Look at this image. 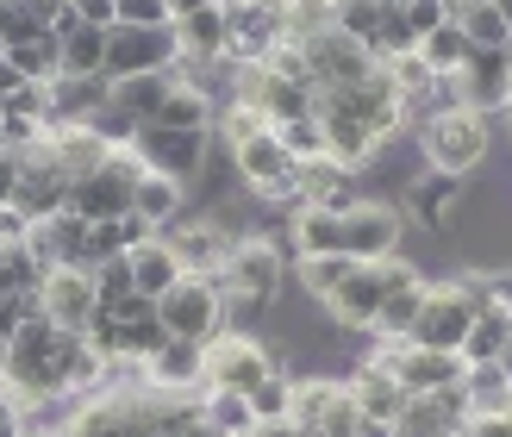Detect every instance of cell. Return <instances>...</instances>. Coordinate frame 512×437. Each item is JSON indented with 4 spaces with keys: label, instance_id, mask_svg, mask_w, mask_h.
Listing matches in <instances>:
<instances>
[{
    "label": "cell",
    "instance_id": "obj_7",
    "mask_svg": "<svg viewBox=\"0 0 512 437\" xmlns=\"http://www.w3.org/2000/svg\"><path fill=\"white\" fill-rule=\"evenodd\" d=\"M138 163L169 175V182L194 188L213 169V132H169V125H138Z\"/></svg>",
    "mask_w": 512,
    "mask_h": 437
},
{
    "label": "cell",
    "instance_id": "obj_4",
    "mask_svg": "<svg viewBox=\"0 0 512 437\" xmlns=\"http://www.w3.org/2000/svg\"><path fill=\"white\" fill-rule=\"evenodd\" d=\"M281 281H288V256H281L263 231L238 238L232 256H225V269H219L225 300H238V306H269V300L281 294Z\"/></svg>",
    "mask_w": 512,
    "mask_h": 437
},
{
    "label": "cell",
    "instance_id": "obj_39",
    "mask_svg": "<svg viewBox=\"0 0 512 437\" xmlns=\"http://www.w3.org/2000/svg\"><path fill=\"white\" fill-rule=\"evenodd\" d=\"M281 25H288V44H306L331 32V0H281Z\"/></svg>",
    "mask_w": 512,
    "mask_h": 437
},
{
    "label": "cell",
    "instance_id": "obj_57",
    "mask_svg": "<svg viewBox=\"0 0 512 437\" xmlns=\"http://www.w3.org/2000/svg\"><path fill=\"white\" fill-rule=\"evenodd\" d=\"M7 356H13V338H7V331H0V375H7Z\"/></svg>",
    "mask_w": 512,
    "mask_h": 437
},
{
    "label": "cell",
    "instance_id": "obj_58",
    "mask_svg": "<svg viewBox=\"0 0 512 437\" xmlns=\"http://www.w3.org/2000/svg\"><path fill=\"white\" fill-rule=\"evenodd\" d=\"M500 369H506V381H512V344H506V356H500Z\"/></svg>",
    "mask_w": 512,
    "mask_h": 437
},
{
    "label": "cell",
    "instance_id": "obj_51",
    "mask_svg": "<svg viewBox=\"0 0 512 437\" xmlns=\"http://www.w3.org/2000/svg\"><path fill=\"white\" fill-rule=\"evenodd\" d=\"M13 188H19V157L0 150V207H13Z\"/></svg>",
    "mask_w": 512,
    "mask_h": 437
},
{
    "label": "cell",
    "instance_id": "obj_23",
    "mask_svg": "<svg viewBox=\"0 0 512 437\" xmlns=\"http://www.w3.org/2000/svg\"><path fill=\"white\" fill-rule=\"evenodd\" d=\"M175 44H182V63H219L232 50V19H225V0L207 13L175 19Z\"/></svg>",
    "mask_w": 512,
    "mask_h": 437
},
{
    "label": "cell",
    "instance_id": "obj_47",
    "mask_svg": "<svg viewBox=\"0 0 512 437\" xmlns=\"http://www.w3.org/2000/svg\"><path fill=\"white\" fill-rule=\"evenodd\" d=\"M400 13H406V25H413V38H425V32H438V25L450 19V13H444V0H406Z\"/></svg>",
    "mask_w": 512,
    "mask_h": 437
},
{
    "label": "cell",
    "instance_id": "obj_32",
    "mask_svg": "<svg viewBox=\"0 0 512 437\" xmlns=\"http://www.w3.org/2000/svg\"><path fill=\"white\" fill-rule=\"evenodd\" d=\"M463 394H469V419H475V413H512V381H506L500 363L463 369Z\"/></svg>",
    "mask_w": 512,
    "mask_h": 437
},
{
    "label": "cell",
    "instance_id": "obj_34",
    "mask_svg": "<svg viewBox=\"0 0 512 437\" xmlns=\"http://www.w3.org/2000/svg\"><path fill=\"white\" fill-rule=\"evenodd\" d=\"M200 419H207L219 437H244L256 425V406L250 394H232V388H207V400H200Z\"/></svg>",
    "mask_w": 512,
    "mask_h": 437
},
{
    "label": "cell",
    "instance_id": "obj_56",
    "mask_svg": "<svg viewBox=\"0 0 512 437\" xmlns=\"http://www.w3.org/2000/svg\"><path fill=\"white\" fill-rule=\"evenodd\" d=\"M469 7H481V0H444V13H450V19H463Z\"/></svg>",
    "mask_w": 512,
    "mask_h": 437
},
{
    "label": "cell",
    "instance_id": "obj_15",
    "mask_svg": "<svg viewBox=\"0 0 512 437\" xmlns=\"http://www.w3.org/2000/svg\"><path fill=\"white\" fill-rule=\"evenodd\" d=\"M107 100H113L107 75H50L44 82V132H57V125H88Z\"/></svg>",
    "mask_w": 512,
    "mask_h": 437
},
{
    "label": "cell",
    "instance_id": "obj_9",
    "mask_svg": "<svg viewBox=\"0 0 512 437\" xmlns=\"http://www.w3.org/2000/svg\"><path fill=\"white\" fill-rule=\"evenodd\" d=\"M182 63V44H175V25H107V82L119 75H144V69H175Z\"/></svg>",
    "mask_w": 512,
    "mask_h": 437
},
{
    "label": "cell",
    "instance_id": "obj_30",
    "mask_svg": "<svg viewBox=\"0 0 512 437\" xmlns=\"http://www.w3.org/2000/svg\"><path fill=\"white\" fill-rule=\"evenodd\" d=\"M413 57H419L431 75H456V69H463V63L475 57V44H469V32H463L456 19H444L438 32H425V38H419V50H413Z\"/></svg>",
    "mask_w": 512,
    "mask_h": 437
},
{
    "label": "cell",
    "instance_id": "obj_42",
    "mask_svg": "<svg viewBox=\"0 0 512 437\" xmlns=\"http://www.w3.org/2000/svg\"><path fill=\"white\" fill-rule=\"evenodd\" d=\"M94 288H100V313H113V306H125L138 294V281H132V250L113 256V263H100L94 269Z\"/></svg>",
    "mask_w": 512,
    "mask_h": 437
},
{
    "label": "cell",
    "instance_id": "obj_35",
    "mask_svg": "<svg viewBox=\"0 0 512 437\" xmlns=\"http://www.w3.org/2000/svg\"><path fill=\"white\" fill-rule=\"evenodd\" d=\"M388 437H463V431L438 413L431 394H406V406H400V419L388 425Z\"/></svg>",
    "mask_w": 512,
    "mask_h": 437
},
{
    "label": "cell",
    "instance_id": "obj_11",
    "mask_svg": "<svg viewBox=\"0 0 512 437\" xmlns=\"http://www.w3.org/2000/svg\"><path fill=\"white\" fill-rule=\"evenodd\" d=\"M225 19H232V63H269L281 44H288V25H281V0H225Z\"/></svg>",
    "mask_w": 512,
    "mask_h": 437
},
{
    "label": "cell",
    "instance_id": "obj_8",
    "mask_svg": "<svg viewBox=\"0 0 512 437\" xmlns=\"http://www.w3.org/2000/svg\"><path fill=\"white\" fill-rule=\"evenodd\" d=\"M138 175H144L138 150H113L107 169L75 175V182H69V213H75V219H119V213H132Z\"/></svg>",
    "mask_w": 512,
    "mask_h": 437
},
{
    "label": "cell",
    "instance_id": "obj_37",
    "mask_svg": "<svg viewBox=\"0 0 512 437\" xmlns=\"http://www.w3.org/2000/svg\"><path fill=\"white\" fill-rule=\"evenodd\" d=\"M7 63L25 75V82H50V75H63V44L57 38H32V44H13Z\"/></svg>",
    "mask_w": 512,
    "mask_h": 437
},
{
    "label": "cell",
    "instance_id": "obj_43",
    "mask_svg": "<svg viewBox=\"0 0 512 437\" xmlns=\"http://www.w3.org/2000/svg\"><path fill=\"white\" fill-rule=\"evenodd\" d=\"M250 406H256V419H288V413H294V375H288V369L263 375V381L250 388Z\"/></svg>",
    "mask_w": 512,
    "mask_h": 437
},
{
    "label": "cell",
    "instance_id": "obj_49",
    "mask_svg": "<svg viewBox=\"0 0 512 437\" xmlns=\"http://www.w3.org/2000/svg\"><path fill=\"white\" fill-rule=\"evenodd\" d=\"M463 437H512V413H475L463 425Z\"/></svg>",
    "mask_w": 512,
    "mask_h": 437
},
{
    "label": "cell",
    "instance_id": "obj_27",
    "mask_svg": "<svg viewBox=\"0 0 512 437\" xmlns=\"http://www.w3.org/2000/svg\"><path fill=\"white\" fill-rule=\"evenodd\" d=\"M182 207H188V188L182 182H169V175H157V169L138 175V188H132V213L138 219H150L157 231H169L175 219H182Z\"/></svg>",
    "mask_w": 512,
    "mask_h": 437
},
{
    "label": "cell",
    "instance_id": "obj_24",
    "mask_svg": "<svg viewBox=\"0 0 512 437\" xmlns=\"http://www.w3.org/2000/svg\"><path fill=\"white\" fill-rule=\"evenodd\" d=\"M50 150H57V163L69 169V182L75 175H94V169H107L113 163V144L94 132V125H57V132H44Z\"/></svg>",
    "mask_w": 512,
    "mask_h": 437
},
{
    "label": "cell",
    "instance_id": "obj_13",
    "mask_svg": "<svg viewBox=\"0 0 512 437\" xmlns=\"http://www.w3.org/2000/svg\"><path fill=\"white\" fill-rule=\"evenodd\" d=\"M281 363L256 344V338H238V331H225V338L207 344V388H232V394H250L263 375H275Z\"/></svg>",
    "mask_w": 512,
    "mask_h": 437
},
{
    "label": "cell",
    "instance_id": "obj_50",
    "mask_svg": "<svg viewBox=\"0 0 512 437\" xmlns=\"http://www.w3.org/2000/svg\"><path fill=\"white\" fill-rule=\"evenodd\" d=\"M69 7H75L82 25H113L119 19V0H69Z\"/></svg>",
    "mask_w": 512,
    "mask_h": 437
},
{
    "label": "cell",
    "instance_id": "obj_59",
    "mask_svg": "<svg viewBox=\"0 0 512 437\" xmlns=\"http://www.w3.org/2000/svg\"><path fill=\"white\" fill-rule=\"evenodd\" d=\"M494 7H500V13H506V25H512V0H494Z\"/></svg>",
    "mask_w": 512,
    "mask_h": 437
},
{
    "label": "cell",
    "instance_id": "obj_20",
    "mask_svg": "<svg viewBox=\"0 0 512 437\" xmlns=\"http://www.w3.org/2000/svg\"><path fill=\"white\" fill-rule=\"evenodd\" d=\"M356 200H363V182H356V169L331 163V157H313V163H300V182H294V207L350 213Z\"/></svg>",
    "mask_w": 512,
    "mask_h": 437
},
{
    "label": "cell",
    "instance_id": "obj_2",
    "mask_svg": "<svg viewBox=\"0 0 512 437\" xmlns=\"http://www.w3.org/2000/svg\"><path fill=\"white\" fill-rule=\"evenodd\" d=\"M419 150H425V169L469 175V169L488 163V150H494V119H481L469 107H444L419 125Z\"/></svg>",
    "mask_w": 512,
    "mask_h": 437
},
{
    "label": "cell",
    "instance_id": "obj_25",
    "mask_svg": "<svg viewBox=\"0 0 512 437\" xmlns=\"http://www.w3.org/2000/svg\"><path fill=\"white\" fill-rule=\"evenodd\" d=\"M506 344H512V306L481 300V313L469 319V338H463V363H469V369H475V363H500Z\"/></svg>",
    "mask_w": 512,
    "mask_h": 437
},
{
    "label": "cell",
    "instance_id": "obj_12",
    "mask_svg": "<svg viewBox=\"0 0 512 437\" xmlns=\"http://www.w3.org/2000/svg\"><path fill=\"white\" fill-rule=\"evenodd\" d=\"M38 313L57 319L63 331H88L100 319L94 269H44V281H38Z\"/></svg>",
    "mask_w": 512,
    "mask_h": 437
},
{
    "label": "cell",
    "instance_id": "obj_5",
    "mask_svg": "<svg viewBox=\"0 0 512 437\" xmlns=\"http://www.w3.org/2000/svg\"><path fill=\"white\" fill-rule=\"evenodd\" d=\"M238 107H250L263 125H288V119H306L319 113L313 107V82H300V75H281L275 63H238Z\"/></svg>",
    "mask_w": 512,
    "mask_h": 437
},
{
    "label": "cell",
    "instance_id": "obj_3",
    "mask_svg": "<svg viewBox=\"0 0 512 437\" xmlns=\"http://www.w3.org/2000/svg\"><path fill=\"white\" fill-rule=\"evenodd\" d=\"M481 275H463V281H431L425 288V306H419V325H413V344L425 350H456L463 356V338H469V319L481 313Z\"/></svg>",
    "mask_w": 512,
    "mask_h": 437
},
{
    "label": "cell",
    "instance_id": "obj_53",
    "mask_svg": "<svg viewBox=\"0 0 512 437\" xmlns=\"http://www.w3.org/2000/svg\"><path fill=\"white\" fill-rule=\"evenodd\" d=\"M163 7H169V25H175V19H188V13H207V7H219V0H163Z\"/></svg>",
    "mask_w": 512,
    "mask_h": 437
},
{
    "label": "cell",
    "instance_id": "obj_10",
    "mask_svg": "<svg viewBox=\"0 0 512 437\" xmlns=\"http://www.w3.org/2000/svg\"><path fill=\"white\" fill-rule=\"evenodd\" d=\"M400 238H406V213L388 207V200H356L344 213V256L350 263H381V256H400Z\"/></svg>",
    "mask_w": 512,
    "mask_h": 437
},
{
    "label": "cell",
    "instance_id": "obj_26",
    "mask_svg": "<svg viewBox=\"0 0 512 437\" xmlns=\"http://www.w3.org/2000/svg\"><path fill=\"white\" fill-rule=\"evenodd\" d=\"M182 275H188V269H182V256L169 250L163 231H157L150 244H138V250H132V281H138V294H144V300H163Z\"/></svg>",
    "mask_w": 512,
    "mask_h": 437
},
{
    "label": "cell",
    "instance_id": "obj_28",
    "mask_svg": "<svg viewBox=\"0 0 512 437\" xmlns=\"http://www.w3.org/2000/svg\"><path fill=\"white\" fill-rule=\"evenodd\" d=\"M294 250L300 256H344V213L325 207H294Z\"/></svg>",
    "mask_w": 512,
    "mask_h": 437
},
{
    "label": "cell",
    "instance_id": "obj_55",
    "mask_svg": "<svg viewBox=\"0 0 512 437\" xmlns=\"http://www.w3.org/2000/svg\"><path fill=\"white\" fill-rule=\"evenodd\" d=\"M25 437H69L63 425H25Z\"/></svg>",
    "mask_w": 512,
    "mask_h": 437
},
{
    "label": "cell",
    "instance_id": "obj_22",
    "mask_svg": "<svg viewBox=\"0 0 512 437\" xmlns=\"http://www.w3.org/2000/svg\"><path fill=\"white\" fill-rule=\"evenodd\" d=\"M175 82H188L182 63H175V69H144V75H119V82H113V107L132 113L138 125H150L163 113V100L175 94Z\"/></svg>",
    "mask_w": 512,
    "mask_h": 437
},
{
    "label": "cell",
    "instance_id": "obj_14",
    "mask_svg": "<svg viewBox=\"0 0 512 437\" xmlns=\"http://www.w3.org/2000/svg\"><path fill=\"white\" fill-rule=\"evenodd\" d=\"M163 238H169V250L175 256H182V269L188 275H219L225 269V256H232V225H225V219H175L169 231H163Z\"/></svg>",
    "mask_w": 512,
    "mask_h": 437
},
{
    "label": "cell",
    "instance_id": "obj_16",
    "mask_svg": "<svg viewBox=\"0 0 512 437\" xmlns=\"http://www.w3.org/2000/svg\"><path fill=\"white\" fill-rule=\"evenodd\" d=\"M463 200H469V175L419 169L413 182H406V213H413V225H425V231H450V219L463 213Z\"/></svg>",
    "mask_w": 512,
    "mask_h": 437
},
{
    "label": "cell",
    "instance_id": "obj_48",
    "mask_svg": "<svg viewBox=\"0 0 512 437\" xmlns=\"http://www.w3.org/2000/svg\"><path fill=\"white\" fill-rule=\"evenodd\" d=\"M119 25H169L163 0H119Z\"/></svg>",
    "mask_w": 512,
    "mask_h": 437
},
{
    "label": "cell",
    "instance_id": "obj_40",
    "mask_svg": "<svg viewBox=\"0 0 512 437\" xmlns=\"http://www.w3.org/2000/svg\"><path fill=\"white\" fill-rule=\"evenodd\" d=\"M469 32V44L475 50H506V38H512V25H506V13L494 7V0H481V7H469L463 19H456Z\"/></svg>",
    "mask_w": 512,
    "mask_h": 437
},
{
    "label": "cell",
    "instance_id": "obj_61",
    "mask_svg": "<svg viewBox=\"0 0 512 437\" xmlns=\"http://www.w3.org/2000/svg\"><path fill=\"white\" fill-rule=\"evenodd\" d=\"M394 7H406V0H394Z\"/></svg>",
    "mask_w": 512,
    "mask_h": 437
},
{
    "label": "cell",
    "instance_id": "obj_33",
    "mask_svg": "<svg viewBox=\"0 0 512 437\" xmlns=\"http://www.w3.org/2000/svg\"><path fill=\"white\" fill-rule=\"evenodd\" d=\"M63 44V75H107V25H75Z\"/></svg>",
    "mask_w": 512,
    "mask_h": 437
},
{
    "label": "cell",
    "instance_id": "obj_1",
    "mask_svg": "<svg viewBox=\"0 0 512 437\" xmlns=\"http://www.w3.org/2000/svg\"><path fill=\"white\" fill-rule=\"evenodd\" d=\"M213 138L232 144V169H238V182L250 194H263V200H294V182H300V157L288 144H281L275 125H263L250 107H225L213 119Z\"/></svg>",
    "mask_w": 512,
    "mask_h": 437
},
{
    "label": "cell",
    "instance_id": "obj_45",
    "mask_svg": "<svg viewBox=\"0 0 512 437\" xmlns=\"http://www.w3.org/2000/svg\"><path fill=\"white\" fill-rule=\"evenodd\" d=\"M88 125H94V132H100V138H107L113 150H132V144H138V119H132V113H119V107H113V100H107V107H100V113H94Z\"/></svg>",
    "mask_w": 512,
    "mask_h": 437
},
{
    "label": "cell",
    "instance_id": "obj_6",
    "mask_svg": "<svg viewBox=\"0 0 512 437\" xmlns=\"http://www.w3.org/2000/svg\"><path fill=\"white\" fill-rule=\"evenodd\" d=\"M157 313L169 325V338H194V344L225 338V288H219V275H182L157 300Z\"/></svg>",
    "mask_w": 512,
    "mask_h": 437
},
{
    "label": "cell",
    "instance_id": "obj_41",
    "mask_svg": "<svg viewBox=\"0 0 512 437\" xmlns=\"http://www.w3.org/2000/svg\"><path fill=\"white\" fill-rule=\"evenodd\" d=\"M294 275H300V288L325 306V294H331V288H338V281L350 275V256H300Z\"/></svg>",
    "mask_w": 512,
    "mask_h": 437
},
{
    "label": "cell",
    "instance_id": "obj_38",
    "mask_svg": "<svg viewBox=\"0 0 512 437\" xmlns=\"http://www.w3.org/2000/svg\"><path fill=\"white\" fill-rule=\"evenodd\" d=\"M338 388H344V381H319V375H313V381H294V413H288V419H294L300 431H319L325 413H331V400H338Z\"/></svg>",
    "mask_w": 512,
    "mask_h": 437
},
{
    "label": "cell",
    "instance_id": "obj_36",
    "mask_svg": "<svg viewBox=\"0 0 512 437\" xmlns=\"http://www.w3.org/2000/svg\"><path fill=\"white\" fill-rule=\"evenodd\" d=\"M381 13H388V0H331V25L363 50H375V38H381Z\"/></svg>",
    "mask_w": 512,
    "mask_h": 437
},
{
    "label": "cell",
    "instance_id": "obj_31",
    "mask_svg": "<svg viewBox=\"0 0 512 437\" xmlns=\"http://www.w3.org/2000/svg\"><path fill=\"white\" fill-rule=\"evenodd\" d=\"M425 288H431V281H406V288H388V294H381V313H375V331H369V338H413L419 306H425Z\"/></svg>",
    "mask_w": 512,
    "mask_h": 437
},
{
    "label": "cell",
    "instance_id": "obj_17",
    "mask_svg": "<svg viewBox=\"0 0 512 437\" xmlns=\"http://www.w3.org/2000/svg\"><path fill=\"white\" fill-rule=\"evenodd\" d=\"M381 294H388L381 269H375V263H350V275L325 294V313H331V325H344V331H375Z\"/></svg>",
    "mask_w": 512,
    "mask_h": 437
},
{
    "label": "cell",
    "instance_id": "obj_29",
    "mask_svg": "<svg viewBox=\"0 0 512 437\" xmlns=\"http://www.w3.org/2000/svg\"><path fill=\"white\" fill-rule=\"evenodd\" d=\"M213 94L200 88V82H175V94L163 100V113L150 119V125H169V132H213Z\"/></svg>",
    "mask_w": 512,
    "mask_h": 437
},
{
    "label": "cell",
    "instance_id": "obj_54",
    "mask_svg": "<svg viewBox=\"0 0 512 437\" xmlns=\"http://www.w3.org/2000/svg\"><path fill=\"white\" fill-rule=\"evenodd\" d=\"M182 437H219V431H213V425H207V419H200V413H194V419H188V425H182Z\"/></svg>",
    "mask_w": 512,
    "mask_h": 437
},
{
    "label": "cell",
    "instance_id": "obj_44",
    "mask_svg": "<svg viewBox=\"0 0 512 437\" xmlns=\"http://www.w3.org/2000/svg\"><path fill=\"white\" fill-rule=\"evenodd\" d=\"M275 132H281V144H288L300 163L325 157V125H319V113H306V119H288V125H275Z\"/></svg>",
    "mask_w": 512,
    "mask_h": 437
},
{
    "label": "cell",
    "instance_id": "obj_18",
    "mask_svg": "<svg viewBox=\"0 0 512 437\" xmlns=\"http://www.w3.org/2000/svg\"><path fill=\"white\" fill-rule=\"evenodd\" d=\"M25 250H32L44 269H88V219H75L69 207L50 213V219H32Z\"/></svg>",
    "mask_w": 512,
    "mask_h": 437
},
{
    "label": "cell",
    "instance_id": "obj_19",
    "mask_svg": "<svg viewBox=\"0 0 512 437\" xmlns=\"http://www.w3.org/2000/svg\"><path fill=\"white\" fill-rule=\"evenodd\" d=\"M138 381L157 394H188V388H207V344L194 338H169L150 363H138Z\"/></svg>",
    "mask_w": 512,
    "mask_h": 437
},
{
    "label": "cell",
    "instance_id": "obj_21",
    "mask_svg": "<svg viewBox=\"0 0 512 437\" xmlns=\"http://www.w3.org/2000/svg\"><path fill=\"white\" fill-rule=\"evenodd\" d=\"M344 388H350V400H356V406H363V419H369V425H381V431H388V425L400 419V406H406V388H400V381L381 369V363H369V356L350 369Z\"/></svg>",
    "mask_w": 512,
    "mask_h": 437
},
{
    "label": "cell",
    "instance_id": "obj_60",
    "mask_svg": "<svg viewBox=\"0 0 512 437\" xmlns=\"http://www.w3.org/2000/svg\"><path fill=\"white\" fill-rule=\"evenodd\" d=\"M500 57H506V63H512V38H506V50H500Z\"/></svg>",
    "mask_w": 512,
    "mask_h": 437
},
{
    "label": "cell",
    "instance_id": "obj_52",
    "mask_svg": "<svg viewBox=\"0 0 512 437\" xmlns=\"http://www.w3.org/2000/svg\"><path fill=\"white\" fill-rule=\"evenodd\" d=\"M244 437H294V419H256Z\"/></svg>",
    "mask_w": 512,
    "mask_h": 437
},
{
    "label": "cell",
    "instance_id": "obj_46",
    "mask_svg": "<svg viewBox=\"0 0 512 437\" xmlns=\"http://www.w3.org/2000/svg\"><path fill=\"white\" fill-rule=\"evenodd\" d=\"M32 313H38V288H7V294H0V331H7V338H13V331L32 319Z\"/></svg>",
    "mask_w": 512,
    "mask_h": 437
}]
</instances>
